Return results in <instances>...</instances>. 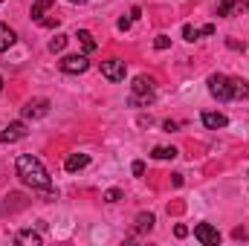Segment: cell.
Here are the masks:
<instances>
[{"instance_id": "obj_27", "label": "cell", "mask_w": 249, "mask_h": 246, "mask_svg": "<svg viewBox=\"0 0 249 246\" xmlns=\"http://www.w3.org/2000/svg\"><path fill=\"white\" fill-rule=\"evenodd\" d=\"M162 127H165V130H177V127H180V122H171V119H168Z\"/></svg>"}, {"instance_id": "obj_6", "label": "cell", "mask_w": 249, "mask_h": 246, "mask_svg": "<svg viewBox=\"0 0 249 246\" xmlns=\"http://www.w3.org/2000/svg\"><path fill=\"white\" fill-rule=\"evenodd\" d=\"M194 238L203 246H217L220 244V232H217L212 223H197V226H194Z\"/></svg>"}, {"instance_id": "obj_10", "label": "cell", "mask_w": 249, "mask_h": 246, "mask_svg": "<svg viewBox=\"0 0 249 246\" xmlns=\"http://www.w3.org/2000/svg\"><path fill=\"white\" fill-rule=\"evenodd\" d=\"M90 165V154H70L67 159H64V168L70 171V174H75V171H81V168H87Z\"/></svg>"}, {"instance_id": "obj_21", "label": "cell", "mask_w": 249, "mask_h": 246, "mask_svg": "<svg viewBox=\"0 0 249 246\" xmlns=\"http://www.w3.org/2000/svg\"><path fill=\"white\" fill-rule=\"evenodd\" d=\"M58 23H61V15H58V12H53V15H50L47 20H41L38 26H44V29H53V26H58Z\"/></svg>"}, {"instance_id": "obj_12", "label": "cell", "mask_w": 249, "mask_h": 246, "mask_svg": "<svg viewBox=\"0 0 249 246\" xmlns=\"http://www.w3.org/2000/svg\"><path fill=\"white\" fill-rule=\"evenodd\" d=\"M229 87H232V99H247L249 96V81L247 78H229Z\"/></svg>"}, {"instance_id": "obj_2", "label": "cell", "mask_w": 249, "mask_h": 246, "mask_svg": "<svg viewBox=\"0 0 249 246\" xmlns=\"http://www.w3.org/2000/svg\"><path fill=\"white\" fill-rule=\"evenodd\" d=\"M154 96H157V81H154L151 75H136L133 84H130V99H127V105H130V107H148V105L154 102Z\"/></svg>"}, {"instance_id": "obj_20", "label": "cell", "mask_w": 249, "mask_h": 246, "mask_svg": "<svg viewBox=\"0 0 249 246\" xmlns=\"http://www.w3.org/2000/svg\"><path fill=\"white\" fill-rule=\"evenodd\" d=\"M67 41H70L67 35H55V38L50 41V53H61L64 47H67Z\"/></svg>"}, {"instance_id": "obj_3", "label": "cell", "mask_w": 249, "mask_h": 246, "mask_svg": "<svg viewBox=\"0 0 249 246\" xmlns=\"http://www.w3.org/2000/svg\"><path fill=\"white\" fill-rule=\"evenodd\" d=\"M209 93H212L217 102H232L229 75H223V72H212V75H209Z\"/></svg>"}, {"instance_id": "obj_1", "label": "cell", "mask_w": 249, "mask_h": 246, "mask_svg": "<svg viewBox=\"0 0 249 246\" xmlns=\"http://www.w3.org/2000/svg\"><path fill=\"white\" fill-rule=\"evenodd\" d=\"M15 171L20 177V183L29 185L32 191H50L53 188V180H50V171L44 168V162L32 154H20L18 162H15Z\"/></svg>"}, {"instance_id": "obj_14", "label": "cell", "mask_w": 249, "mask_h": 246, "mask_svg": "<svg viewBox=\"0 0 249 246\" xmlns=\"http://www.w3.org/2000/svg\"><path fill=\"white\" fill-rule=\"evenodd\" d=\"M75 38H78V44H81L84 55H87V53H93V50L99 47V44H96V38H93V35H90L87 29H78V35H75Z\"/></svg>"}, {"instance_id": "obj_18", "label": "cell", "mask_w": 249, "mask_h": 246, "mask_svg": "<svg viewBox=\"0 0 249 246\" xmlns=\"http://www.w3.org/2000/svg\"><path fill=\"white\" fill-rule=\"evenodd\" d=\"M235 6H238V0H217V6H214V12H217L220 18H229V15L235 12Z\"/></svg>"}, {"instance_id": "obj_26", "label": "cell", "mask_w": 249, "mask_h": 246, "mask_svg": "<svg viewBox=\"0 0 249 246\" xmlns=\"http://www.w3.org/2000/svg\"><path fill=\"white\" fill-rule=\"evenodd\" d=\"M174 235H177V238H186L188 229H186V226H174Z\"/></svg>"}, {"instance_id": "obj_28", "label": "cell", "mask_w": 249, "mask_h": 246, "mask_svg": "<svg viewBox=\"0 0 249 246\" xmlns=\"http://www.w3.org/2000/svg\"><path fill=\"white\" fill-rule=\"evenodd\" d=\"M67 3H75V6H81V3H87V0H67Z\"/></svg>"}, {"instance_id": "obj_11", "label": "cell", "mask_w": 249, "mask_h": 246, "mask_svg": "<svg viewBox=\"0 0 249 246\" xmlns=\"http://www.w3.org/2000/svg\"><path fill=\"white\" fill-rule=\"evenodd\" d=\"M200 119H203V124H206L209 130H217V127H226V124H229V119H226L223 113H212V110H206Z\"/></svg>"}, {"instance_id": "obj_13", "label": "cell", "mask_w": 249, "mask_h": 246, "mask_svg": "<svg viewBox=\"0 0 249 246\" xmlns=\"http://www.w3.org/2000/svg\"><path fill=\"white\" fill-rule=\"evenodd\" d=\"M15 241H18V244H29V246H41V235L32 232V229H20V232L15 235Z\"/></svg>"}, {"instance_id": "obj_17", "label": "cell", "mask_w": 249, "mask_h": 246, "mask_svg": "<svg viewBox=\"0 0 249 246\" xmlns=\"http://www.w3.org/2000/svg\"><path fill=\"white\" fill-rule=\"evenodd\" d=\"M12 44H15V32H12L6 23H0V53H6Z\"/></svg>"}, {"instance_id": "obj_29", "label": "cell", "mask_w": 249, "mask_h": 246, "mask_svg": "<svg viewBox=\"0 0 249 246\" xmlns=\"http://www.w3.org/2000/svg\"><path fill=\"white\" fill-rule=\"evenodd\" d=\"M244 6H247V9H249V0H244Z\"/></svg>"}, {"instance_id": "obj_4", "label": "cell", "mask_w": 249, "mask_h": 246, "mask_svg": "<svg viewBox=\"0 0 249 246\" xmlns=\"http://www.w3.org/2000/svg\"><path fill=\"white\" fill-rule=\"evenodd\" d=\"M23 119H41L50 113V99H29L23 107H20Z\"/></svg>"}, {"instance_id": "obj_7", "label": "cell", "mask_w": 249, "mask_h": 246, "mask_svg": "<svg viewBox=\"0 0 249 246\" xmlns=\"http://www.w3.org/2000/svg\"><path fill=\"white\" fill-rule=\"evenodd\" d=\"M23 136H26V122H9L6 127H0V145H12Z\"/></svg>"}, {"instance_id": "obj_30", "label": "cell", "mask_w": 249, "mask_h": 246, "mask_svg": "<svg viewBox=\"0 0 249 246\" xmlns=\"http://www.w3.org/2000/svg\"><path fill=\"white\" fill-rule=\"evenodd\" d=\"M0 90H3V78H0Z\"/></svg>"}, {"instance_id": "obj_24", "label": "cell", "mask_w": 249, "mask_h": 246, "mask_svg": "<svg viewBox=\"0 0 249 246\" xmlns=\"http://www.w3.org/2000/svg\"><path fill=\"white\" fill-rule=\"evenodd\" d=\"M130 171H133L136 177H142V174H145V162H142V159H136V162L130 165Z\"/></svg>"}, {"instance_id": "obj_22", "label": "cell", "mask_w": 249, "mask_h": 246, "mask_svg": "<svg viewBox=\"0 0 249 246\" xmlns=\"http://www.w3.org/2000/svg\"><path fill=\"white\" fill-rule=\"evenodd\" d=\"M105 200H107V203H119V200H122V191H119V188H110V191H105Z\"/></svg>"}, {"instance_id": "obj_9", "label": "cell", "mask_w": 249, "mask_h": 246, "mask_svg": "<svg viewBox=\"0 0 249 246\" xmlns=\"http://www.w3.org/2000/svg\"><path fill=\"white\" fill-rule=\"evenodd\" d=\"M53 12H55V3H53V0H35L29 15H32V20H35V23H41V20H47Z\"/></svg>"}, {"instance_id": "obj_25", "label": "cell", "mask_w": 249, "mask_h": 246, "mask_svg": "<svg viewBox=\"0 0 249 246\" xmlns=\"http://www.w3.org/2000/svg\"><path fill=\"white\" fill-rule=\"evenodd\" d=\"M130 23H133V18H122V20H119V29L127 32V29H130Z\"/></svg>"}, {"instance_id": "obj_8", "label": "cell", "mask_w": 249, "mask_h": 246, "mask_svg": "<svg viewBox=\"0 0 249 246\" xmlns=\"http://www.w3.org/2000/svg\"><path fill=\"white\" fill-rule=\"evenodd\" d=\"M61 72H67V75H78V72H87V67H90V61H87V55H67V58H61Z\"/></svg>"}, {"instance_id": "obj_5", "label": "cell", "mask_w": 249, "mask_h": 246, "mask_svg": "<svg viewBox=\"0 0 249 246\" xmlns=\"http://www.w3.org/2000/svg\"><path fill=\"white\" fill-rule=\"evenodd\" d=\"M124 72H127V67H124L122 58H107V61H102V75H105L107 81H124Z\"/></svg>"}, {"instance_id": "obj_23", "label": "cell", "mask_w": 249, "mask_h": 246, "mask_svg": "<svg viewBox=\"0 0 249 246\" xmlns=\"http://www.w3.org/2000/svg\"><path fill=\"white\" fill-rule=\"evenodd\" d=\"M154 47H157V50H168V47H171V38H168V35H160V38L154 41Z\"/></svg>"}, {"instance_id": "obj_31", "label": "cell", "mask_w": 249, "mask_h": 246, "mask_svg": "<svg viewBox=\"0 0 249 246\" xmlns=\"http://www.w3.org/2000/svg\"><path fill=\"white\" fill-rule=\"evenodd\" d=\"M0 3H3V0H0Z\"/></svg>"}, {"instance_id": "obj_16", "label": "cell", "mask_w": 249, "mask_h": 246, "mask_svg": "<svg viewBox=\"0 0 249 246\" xmlns=\"http://www.w3.org/2000/svg\"><path fill=\"white\" fill-rule=\"evenodd\" d=\"M177 154H180V151H177L174 145H171V148H168V145H157V148L151 151V157H154V159H174Z\"/></svg>"}, {"instance_id": "obj_19", "label": "cell", "mask_w": 249, "mask_h": 246, "mask_svg": "<svg viewBox=\"0 0 249 246\" xmlns=\"http://www.w3.org/2000/svg\"><path fill=\"white\" fill-rule=\"evenodd\" d=\"M200 35H203V26H191V23L183 26V38H186V41H197Z\"/></svg>"}, {"instance_id": "obj_15", "label": "cell", "mask_w": 249, "mask_h": 246, "mask_svg": "<svg viewBox=\"0 0 249 246\" xmlns=\"http://www.w3.org/2000/svg\"><path fill=\"white\" fill-rule=\"evenodd\" d=\"M154 223H157V217H154L151 211L136 214V232H151V229H154Z\"/></svg>"}]
</instances>
